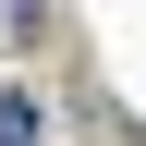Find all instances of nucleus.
<instances>
[{
	"label": "nucleus",
	"mask_w": 146,
	"mask_h": 146,
	"mask_svg": "<svg viewBox=\"0 0 146 146\" xmlns=\"http://www.w3.org/2000/svg\"><path fill=\"white\" fill-rule=\"evenodd\" d=\"M0 146H36V98L25 85H0Z\"/></svg>",
	"instance_id": "obj_1"
}]
</instances>
